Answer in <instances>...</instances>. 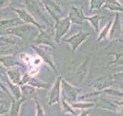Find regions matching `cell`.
<instances>
[{"instance_id":"cell-1","label":"cell","mask_w":123,"mask_h":116,"mask_svg":"<svg viewBox=\"0 0 123 116\" xmlns=\"http://www.w3.org/2000/svg\"><path fill=\"white\" fill-rule=\"evenodd\" d=\"M23 84H29L31 86L36 87V89H46L48 87L47 84L42 81L39 79L36 78V77L30 76L28 72L24 73V75H23L20 86Z\"/></svg>"},{"instance_id":"cell-2","label":"cell","mask_w":123,"mask_h":116,"mask_svg":"<svg viewBox=\"0 0 123 116\" xmlns=\"http://www.w3.org/2000/svg\"><path fill=\"white\" fill-rule=\"evenodd\" d=\"M6 74L10 82L14 84H17L20 86L22 79L24 73H22L20 69L16 67H12L6 70Z\"/></svg>"},{"instance_id":"cell-3","label":"cell","mask_w":123,"mask_h":116,"mask_svg":"<svg viewBox=\"0 0 123 116\" xmlns=\"http://www.w3.org/2000/svg\"><path fill=\"white\" fill-rule=\"evenodd\" d=\"M12 103L9 107V116H19L21 111V108L23 103L25 102V97H22V98L16 100L15 98H12Z\"/></svg>"},{"instance_id":"cell-4","label":"cell","mask_w":123,"mask_h":116,"mask_svg":"<svg viewBox=\"0 0 123 116\" xmlns=\"http://www.w3.org/2000/svg\"><path fill=\"white\" fill-rule=\"evenodd\" d=\"M102 8L115 13L123 14V6L118 0H105Z\"/></svg>"},{"instance_id":"cell-5","label":"cell","mask_w":123,"mask_h":116,"mask_svg":"<svg viewBox=\"0 0 123 116\" xmlns=\"http://www.w3.org/2000/svg\"><path fill=\"white\" fill-rule=\"evenodd\" d=\"M5 85L6 87L8 88V90L10 92V94L12 95V98H15L16 100H18L22 98V91H21V88L19 85L17 84H14L12 82H10L9 80H8Z\"/></svg>"},{"instance_id":"cell-6","label":"cell","mask_w":123,"mask_h":116,"mask_svg":"<svg viewBox=\"0 0 123 116\" xmlns=\"http://www.w3.org/2000/svg\"><path fill=\"white\" fill-rule=\"evenodd\" d=\"M0 64H2L6 69L15 67V66H20V67L24 66L18 61V60L15 59L13 57H6L0 58Z\"/></svg>"},{"instance_id":"cell-7","label":"cell","mask_w":123,"mask_h":116,"mask_svg":"<svg viewBox=\"0 0 123 116\" xmlns=\"http://www.w3.org/2000/svg\"><path fill=\"white\" fill-rule=\"evenodd\" d=\"M70 17L72 21L77 24H82L83 20H85V15L83 12L77 7H73L70 13Z\"/></svg>"},{"instance_id":"cell-8","label":"cell","mask_w":123,"mask_h":116,"mask_svg":"<svg viewBox=\"0 0 123 116\" xmlns=\"http://www.w3.org/2000/svg\"><path fill=\"white\" fill-rule=\"evenodd\" d=\"M59 81L57 80L55 84H54L53 87L52 88L51 91L49 93V104H53L55 103L59 100Z\"/></svg>"},{"instance_id":"cell-9","label":"cell","mask_w":123,"mask_h":116,"mask_svg":"<svg viewBox=\"0 0 123 116\" xmlns=\"http://www.w3.org/2000/svg\"><path fill=\"white\" fill-rule=\"evenodd\" d=\"M102 15H100L98 14H95L90 15V16H87V15H85V20H87L90 24L94 27V29L98 31V23L100 19H102Z\"/></svg>"},{"instance_id":"cell-10","label":"cell","mask_w":123,"mask_h":116,"mask_svg":"<svg viewBox=\"0 0 123 116\" xmlns=\"http://www.w3.org/2000/svg\"><path fill=\"white\" fill-rule=\"evenodd\" d=\"M21 88V91H22V94L23 97H26V96H31L32 95L37 89L36 87H34L32 86H31L29 84H23L20 86Z\"/></svg>"},{"instance_id":"cell-11","label":"cell","mask_w":123,"mask_h":116,"mask_svg":"<svg viewBox=\"0 0 123 116\" xmlns=\"http://www.w3.org/2000/svg\"><path fill=\"white\" fill-rule=\"evenodd\" d=\"M88 34L87 33H79L78 35H75V36H73L69 42L71 43V44L74 46V47H76L77 46H78L81 42L83 41L86 37H87Z\"/></svg>"},{"instance_id":"cell-12","label":"cell","mask_w":123,"mask_h":116,"mask_svg":"<svg viewBox=\"0 0 123 116\" xmlns=\"http://www.w3.org/2000/svg\"><path fill=\"white\" fill-rule=\"evenodd\" d=\"M105 2V0H89V12L101 9Z\"/></svg>"},{"instance_id":"cell-13","label":"cell","mask_w":123,"mask_h":116,"mask_svg":"<svg viewBox=\"0 0 123 116\" xmlns=\"http://www.w3.org/2000/svg\"><path fill=\"white\" fill-rule=\"evenodd\" d=\"M34 102H35V110H36L35 116H45L44 108H42L39 102L36 98H34Z\"/></svg>"},{"instance_id":"cell-14","label":"cell","mask_w":123,"mask_h":116,"mask_svg":"<svg viewBox=\"0 0 123 116\" xmlns=\"http://www.w3.org/2000/svg\"><path fill=\"white\" fill-rule=\"evenodd\" d=\"M6 68L4 67V66L0 64V78L2 80V82L4 83V84H6V81L9 80L7 77V74H6Z\"/></svg>"},{"instance_id":"cell-15","label":"cell","mask_w":123,"mask_h":116,"mask_svg":"<svg viewBox=\"0 0 123 116\" xmlns=\"http://www.w3.org/2000/svg\"><path fill=\"white\" fill-rule=\"evenodd\" d=\"M0 90H2L7 96H9V98H12V95L10 94V92L9 91V90H8V88L6 87V85L4 84V83L2 82V80H1V78H0Z\"/></svg>"},{"instance_id":"cell-16","label":"cell","mask_w":123,"mask_h":116,"mask_svg":"<svg viewBox=\"0 0 123 116\" xmlns=\"http://www.w3.org/2000/svg\"><path fill=\"white\" fill-rule=\"evenodd\" d=\"M9 108H8L6 104H0V116L9 113Z\"/></svg>"},{"instance_id":"cell-17","label":"cell","mask_w":123,"mask_h":116,"mask_svg":"<svg viewBox=\"0 0 123 116\" xmlns=\"http://www.w3.org/2000/svg\"><path fill=\"white\" fill-rule=\"evenodd\" d=\"M6 104V100L0 97V104Z\"/></svg>"},{"instance_id":"cell-18","label":"cell","mask_w":123,"mask_h":116,"mask_svg":"<svg viewBox=\"0 0 123 116\" xmlns=\"http://www.w3.org/2000/svg\"><path fill=\"white\" fill-rule=\"evenodd\" d=\"M6 94H5V93H4L2 90H0V97H1V98H2V97H4V96H6ZM7 96V95H6Z\"/></svg>"},{"instance_id":"cell-19","label":"cell","mask_w":123,"mask_h":116,"mask_svg":"<svg viewBox=\"0 0 123 116\" xmlns=\"http://www.w3.org/2000/svg\"><path fill=\"white\" fill-rule=\"evenodd\" d=\"M1 116H6V115H1Z\"/></svg>"}]
</instances>
